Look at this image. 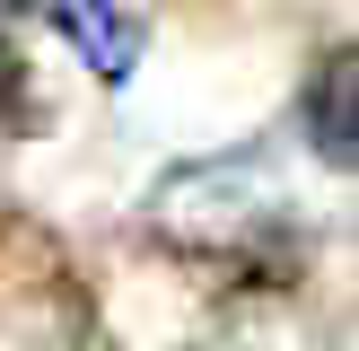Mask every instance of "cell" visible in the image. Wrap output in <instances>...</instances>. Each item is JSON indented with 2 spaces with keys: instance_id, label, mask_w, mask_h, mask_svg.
Instances as JSON below:
<instances>
[{
  "instance_id": "obj_2",
  "label": "cell",
  "mask_w": 359,
  "mask_h": 351,
  "mask_svg": "<svg viewBox=\"0 0 359 351\" xmlns=\"http://www.w3.org/2000/svg\"><path fill=\"white\" fill-rule=\"evenodd\" d=\"M307 140L325 167H351V140H359V62L351 53H325V70L307 79Z\"/></svg>"
},
{
  "instance_id": "obj_3",
  "label": "cell",
  "mask_w": 359,
  "mask_h": 351,
  "mask_svg": "<svg viewBox=\"0 0 359 351\" xmlns=\"http://www.w3.org/2000/svg\"><path fill=\"white\" fill-rule=\"evenodd\" d=\"M27 9H35V0H0V18H27Z\"/></svg>"
},
{
  "instance_id": "obj_1",
  "label": "cell",
  "mask_w": 359,
  "mask_h": 351,
  "mask_svg": "<svg viewBox=\"0 0 359 351\" xmlns=\"http://www.w3.org/2000/svg\"><path fill=\"white\" fill-rule=\"evenodd\" d=\"M35 18H53V35H62V44L79 53L105 88L132 79V62H140V27H132V9H123V0H35Z\"/></svg>"
}]
</instances>
